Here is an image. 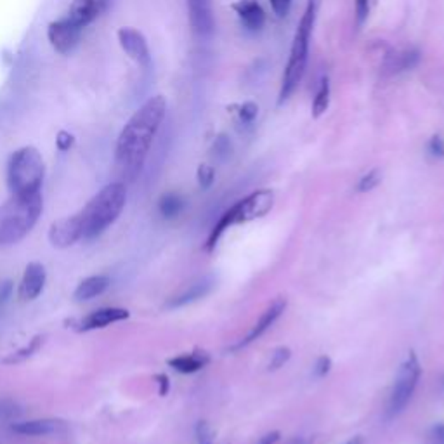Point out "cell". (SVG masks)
Masks as SVG:
<instances>
[{
	"mask_svg": "<svg viewBox=\"0 0 444 444\" xmlns=\"http://www.w3.org/2000/svg\"><path fill=\"white\" fill-rule=\"evenodd\" d=\"M290 358L291 351L288 349V347H278V349H274L273 354H271L269 363H267V370L269 371L279 370V368H283L288 361H290Z\"/></svg>",
	"mask_w": 444,
	"mask_h": 444,
	"instance_id": "obj_27",
	"label": "cell"
},
{
	"mask_svg": "<svg viewBox=\"0 0 444 444\" xmlns=\"http://www.w3.org/2000/svg\"><path fill=\"white\" fill-rule=\"evenodd\" d=\"M82 31V28L75 25L70 18L63 16V18L49 23V26H47V40H49L51 47L56 53L66 56L78 46Z\"/></svg>",
	"mask_w": 444,
	"mask_h": 444,
	"instance_id": "obj_8",
	"label": "cell"
},
{
	"mask_svg": "<svg viewBox=\"0 0 444 444\" xmlns=\"http://www.w3.org/2000/svg\"><path fill=\"white\" fill-rule=\"evenodd\" d=\"M184 207H186V200L179 193H165L158 200V212L167 221L177 219L184 212Z\"/></svg>",
	"mask_w": 444,
	"mask_h": 444,
	"instance_id": "obj_22",
	"label": "cell"
},
{
	"mask_svg": "<svg viewBox=\"0 0 444 444\" xmlns=\"http://www.w3.org/2000/svg\"><path fill=\"white\" fill-rule=\"evenodd\" d=\"M196 177H198V184L202 190H209L215 181L214 167L209 165V163H202V165L198 167V174H196Z\"/></svg>",
	"mask_w": 444,
	"mask_h": 444,
	"instance_id": "obj_30",
	"label": "cell"
},
{
	"mask_svg": "<svg viewBox=\"0 0 444 444\" xmlns=\"http://www.w3.org/2000/svg\"><path fill=\"white\" fill-rule=\"evenodd\" d=\"M195 438L198 444H214V430H212L210 423L200 420L195 427Z\"/></svg>",
	"mask_w": 444,
	"mask_h": 444,
	"instance_id": "obj_29",
	"label": "cell"
},
{
	"mask_svg": "<svg viewBox=\"0 0 444 444\" xmlns=\"http://www.w3.org/2000/svg\"><path fill=\"white\" fill-rule=\"evenodd\" d=\"M274 202V195L271 190H259L245 196L243 200H239L236 205L231 207L229 210H226L221 215L217 224L214 226L212 233L209 236V242H207V250H214L215 245L219 243V239L222 238V234L229 229L234 224L249 222L254 219L262 217L267 212L271 210Z\"/></svg>",
	"mask_w": 444,
	"mask_h": 444,
	"instance_id": "obj_6",
	"label": "cell"
},
{
	"mask_svg": "<svg viewBox=\"0 0 444 444\" xmlns=\"http://www.w3.org/2000/svg\"><path fill=\"white\" fill-rule=\"evenodd\" d=\"M47 273L46 267L40 262H30L26 266L25 273H23L21 283H19V299L25 302L35 301L40 294H42L43 286H46Z\"/></svg>",
	"mask_w": 444,
	"mask_h": 444,
	"instance_id": "obj_14",
	"label": "cell"
},
{
	"mask_svg": "<svg viewBox=\"0 0 444 444\" xmlns=\"http://www.w3.org/2000/svg\"><path fill=\"white\" fill-rule=\"evenodd\" d=\"M319 4H321V0H307L306 11H304L297 30H295L290 56H288L285 73H283L282 78V89H279L278 99L279 105H283L294 94L299 83H301L304 73H306L307 58H309V40L311 33H313L316 18H318Z\"/></svg>",
	"mask_w": 444,
	"mask_h": 444,
	"instance_id": "obj_3",
	"label": "cell"
},
{
	"mask_svg": "<svg viewBox=\"0 0 444 444\" xmlns=\"http://www.w3.org/2000/svg\"><path fill=\"white\" fill-rule=\"evenodd\" d=\"M108 286H110V278L108 276H91V278H86L83 282L78 283L73 299L77 302L91 301V299L101 295Z\"/></svg>",
	"mask_w": 444,
	"mask_h": 444,
	"instance_id": "obj_21",
	"label": "cell"
},
{
	"mask_svg": "<svg viewBox=\"0 0 444 444\" xmlns=\"http://www.w3.org/2000/svg\"><path fill=\"white\" fill-rule=\"evenodd\" d=\"M330 106V80L323 77L313 99V117L319 118Z\"/></svg>",
	"mask_w": 444,
	"mask_h": 444,
	"instance_id": "obj_23",
	"label": "cell"
},
{
	"mask_svg": "<svg viewBox=\"0 0 444 444\" xmlns=\"http://www.w3.org/2000/svg\"><path fill=\"white\" fill-rule=\"evenodd\" d=\"M212 153H214V157L219 162H227L231 158V155H233V144H231L229 138L226 134H219L215 138L214 146H212Z\"/></svg>",
	"mask_w": 444,
	"mask_h": 444,
	"instance_id": "obj_25",
	"label": "cell"
},
{
	"mask_svg": "<svg viewBox=\"0 0 444 444\" xmlns=\"http://www.w3.org/2000/svg\"><path fill=\"white\" fill-rule=\"evenodd\" d=\"M420 377H422V366H420L418 358L415 354H410L401 368H399L394 387L391 391L386 410L387 418L399 417L406 410V406L413 399L415 391H417Z\"/></svg>",
	"mask_w": 444,
	"mask_h": 444,
	"instance_id": "obj_7",
	"label": "cell"
},
{
	"mask_svg": "<svg viewBox=\"0 0 444 444\" xmlns=\"http://www.w3.org/2000/svg\"><path fill=\"white\" fill-rule=\"evenodd\" d=\"M75 144V135L70 134L68 130H59L58 135H56V146H58L59 151H68L71 150Z\"/></svg>",
	"mask_w": 444,
	"mask_h": 444,
	"instance_id": "obj_35",
	"label": "cell"
},
{
	"mask_svg": "<svg viewBox=\"0 0 444 444\" xmlns=\"http://www.w3.org/2000/svg\"><path fill=\"white\" fill-rule=\"evenodd\" d=\"M370 2L371 0H356V25H358V28L365 25V21L368 19V14H370Z\"/></svg>",
	"mask_w": 444,
	"mask_h": 444,
	"instance_id": "obj_32",
	"label": "cell"
},
{
	"mask_svg": "<svg viewBox=\"0 0 444 444\" xmlns=\"http://www.w3.org/2000/svg\"><path fill=\"white\" fill-rule=\"evenodd\" d=\"M46 163L42 153L35 146H23L11 155L7 163V186L11 195L26 196L40 193Z\"/></svg>",
	"mask_w": 444,
	"mask_h": 444,
	"instance_id": "obj_5",
	"label": "cell"
},
{
	"mask_svg": "<svg viewBox=\"0 0 444 444\" xmlns=\"http://www.w3.org/2000/svg\"><path fill=\"white\" fill-rule=\"evenodd\" d=\"M117 38L122 51L125 53L127 58L130 61H134L135 65L146 68L151 66V53L150 46H148V40L138 28L132 26H122L118 28Z\"/></svg>",
	"mask_w": 444,
	"mask_h": 444,
	"instance_id": "obj_9",
	"label": "cell"
},
{
	"mask_svg": "<svg viewBox=\"0 0 444 444\" xmlns=\"http://www.w3.org/2000/svg\"><path fill=\"white\" fill-rule=\"evenodd\" d=\"M346 444H365V439H363L361 435H356V438L349 439V441H347Z\"/></svg>",
	"mask_w": 444,
	"mask_h": 444,
	"instance_id": "obj_40",
	"label": "cell"
},
{
	"mask_svg": "<svg viewBox=\"0 0 444 444\" xmlns=\"http://www.w3.org/2000/svg\"><path fill=\"white\" fill-rule=\"evenodd\" d=\"M380 181H382V174H380L378 169H373L370 172H366L358 182V191L359 193H368V191L375 190L378 186Z\"/></svg>",
	"mask_w": 444,
	"mask_h": 444,
	"instance_id": "obj_28",
	"label": "cell"
},
{
	"mask_svg": "<svg viewBox=\"0 0 444 444\" xmlns=\"http://www.w3.org/2000/svg\"><path fill=\"white\" fill-rule=\"evenodd\" d=\"M427 151H429L432 158L435 160L444 158V138H441V135H434L429 141V144H427Z\"/></svg>",
	"mask_w": 444,
	"mask_h": 444,
	"instance_id": "obj_33",
	"label": "cell"
},
{
	"mask_svg": "<svg viewBox=\"0 0 444 444\" xmlns=\"http://www.w3.org/2000/svg\"><path fill=\"white\" fill-rule=\"evenodd\" d=\"M285 309H286V301H285V299H276V301L271 304V306L267 307V309L261 314L259 321L250 328V331H249V334H247V337L242 339V342L236 344L234 349H239V347L250 346L252 342H255V340H257V339H261L262 335L266 334V331L269 330V328L273 326L276 321H278L279 316L285 313Z\"/></svg>",
	"mask_w": 444,
	"mask_h": 444,
	"instance_id": "obj_13",
	"label": "cell"
},
{
	"mask_svg": "<svg viewBox=\"0 0 444 444\" xmlns=\"http://www.w3.org/2000/svg\"><path fill=\"white\" fill-rule=\"evenodd\" d=\"M110 0H73L68 7L66 18H70L75 25L86 30L108 9Z\"/></svg>",
	"mask_w": 444,
	"mask_h": 444,
	"instance_id": "obj_11",
	"label": "cell"
},
{
	"mask_svg": "<svg viewBox=\"0 0 444 444\" xmlns=\"http://www.w3.org/2000/svg\"><path fill=\"white\" fill-rule=\"evenodd\" d=\"M429 444H444V423H438L429 430Z\"/></svg>",
	"mask_w": 444,
	"mask_h": 444,
	"instance_id": "obj_37",
	"label": "cell"
},
{
	"mask_svg": "<svg viewBox=\"0 0 444 444\" xmlns=\"http://www.w3.org/2000/svg\"><path fill=\"white\" fill-rule=\"evenodd\" d=\"M187 16L195 35L210 37L215 28L212 0H187Z\"/></svg>",
	"mask_w": 444,
	"mask_h": 444,
	"instance_id": "obj_10",
	"label": "cell"
},
{
	"mask_svg": "<svg viewBox=\"0 0 444 444\" xmlns=\"http://www.w3.org/2000/svg\"><path fill=\"white\" fill-rule=\"evenodd\" d=\"M49 239L56 249H68V247L80 242L82 239V227H80L77 214L71 215V217L56 221L51 226Z\"/></svg>",
	"mask_w": 444,
	"mask_h": 444,
	"instance_id": "obj_12",
	"label": "cell"
},
{
	"mask_svg": "<svg viewBox=\"0 0 444 444\" xmlns=\"http://www.w3.org/2000/svg\"><path fill=\"white\" fill-rule=\"evenodd\" d=\"M279 441V432H267L266 435H262L261 439H259L257 444H278Z\"/></svg>",
	"mask_w": 444,
	"mask_h": 444,
	"instance_id": "obj_39",
	"label": "cell"
},
{
	"mask_svg": "<svg viewBox=\"0 0 444 444\" xmlns=\"http://www.w3.org/2000/svg\"><path fill=\"white\" fill-rule=\"evenodd\" d=\"M42 209V193L11 195L9 202L0 207V247L16 245L21 242L33 229Z\"/></svg>",
	"mask_w": 444,
	"mask_h": 444,
	"instance_id": "obj_4",
	"label": "cell"
},
{
	"mask_svg": "<svg viewBox=\"0 0 444 444\" xmlns=\"http://www.w3.org/2000/svg\"><path fill=\"white\" fill-rule=\"evenodd\" d=\"M11 429L21 435H54L66 430V423L54 418L30 420V422H14Z\"/></svg>",
	"mask_w": 444,
	"mask_h": 444,
	"instance_id": "obj_18",
	"label": "cell"
},
{
	"mask_svg": "<svg viewBox=\"0 0 444 444\" xmlns=\"http://www.w3.org/2000/svg\"><path fill=\"white\" fill-rule=\"evenodd\" d=\"M127 202V187L123 182H111L103 187L91 202L78 212L82 239H92L103 234L122 214Z\"/></svg>",
	"mask_w": 444,
	"mask_h": 444,
	"instance_id": "obj_2",
	"label": "cell"
},
{
	"mask_svg": "<svg viewBox=\"0 0 444 444\" xmlns=\"http://www.w3.org/2000/svg\"><path fill=\"white\" fill-rule=\"evenodd\" d=\"M214 286H215L214 278H210V276L209 278H202L200 282L187 286L186 290L181 291L179 295L172 297L170 301L167 302V307H169V309H179V307H186L190 306V304L202 301V299H205L207 295L212 294Z\"/></svg>",
	"mask_w": 444,
	"mask_h": 444,
	"instance_id": "obj_17",
	"label": "cell"
},
{
	"mask_svg": "<svg viewBox=\"0 0 444 444\" xmlns=\"http://www.w3.org/2000/svg\"><path fill=\"white\" fill-rule=\"evenodd\" d=\"M271 7H273L274 14L278 18H285L291 9V0H269Z\"/></svg>",
	"mask_w": 444,
	"mask_h": 444,
	"instance_id": "obj_36",
	"label": "cell"
},
{
	"mask_svg": "<svg viewBox=\"0 0 444 444\" xmlns=\"http://www.w3.org/2000/svg\"><path fill=\"white\" fill-rule=\"evenodd\" d=\"M157 382H158V387H160V396H167V392H169L170 389V382H169V377L163 373L157 375Z\"/></svg>",
	"mask_w": 444,
	"mask_h": 444,
	"instance_id": "obj_38",
	"label": "cell"
},
{
	"mask_svg": "<svg viewBox=\"0 0 444 444\" xmlns=\"http://www.w3.org/2000/svg\"><path fill=\"white\" fill-rule=\"evenodd\" d=\"M330 368H331V359L328 358V356H319V358L316 359L314 366H313V375L316 378L326 377L328 371H330Z\"/></svg>",
	"mask_w": 444,
	"mask_h": 444,
	"instance_id": "obj_34",
	"label": "cell"
},
{
	"mask_svg": "<svg viewBox=\"0 0 444 444\" xmlns=\"http://www.w3.org/2000/svg\"><path fill=\"white\" fill-rule=\"evenodd\" d=\"M21 413V406L14 399H0V422H16Z\"/></svg>",
	"mask_w": 444,
	"mask_h": 444,
	"instance_id": "obj_26",
	"label": "cell"
},
{
	"mask_svg": "<svg viewBox=\"0 0 444 444\" xmlns=\"http://www.w3.org/2000/svg\"><path fill=\"white\" fill-rule=\"evenodd\" d=\"M165 115L167 99L163 95H153L134 111L120 132L115 148V162L120 174L129 181H134L143 170Z\"/></svg>",
	"mask_w": 444,
	"mask_h": 444,
	"instance_id": "obj_1",
	"label": "cell"
},
{
	"mask_svg": "<svg viewBox=\"0 0 444 444\" xmlns=\"http://www.w3.org/2000/svg\"><path fill=\"white\" fill-rule=\"evenodd\" d=\"M129 318V311L122 309V307H101V309L94 311V313L87 314L82 321L78 323L80 331H91V330H99V328H105L108 325H113V323L123 321V319Z\"/></svg>",
	"mask_w": 444,
	"mask_h": 444,
	"instance_id": "obj_15",
	"label": "cell"
},
{
	"mask_svg": "<svg viewBox=\"0 0 444 444\" xmlns=\"http://www.w3.org/2000/svg\"><path fill=\"white\" fill-rule=\"evenodd\" d=\"M239 23L249 31H261L266 25V13L257 0H238L233 4Z\"/></svg>",
	"mask_w": 444,
	"mask_h": 444,
	"instance_id": "obj_16",
	"label": "cell"
},
{
	"mask_svg": "<svg viewBox=\"0 0 444 444\" xmlns=\"http://www.w3.org/2000/svg\"><path fill=\"white\" fill-rule=\"evenodd\" d=\"M288 444H307L306 441H304V439H301V438H297V439H291L290 443Z\"/></svg>",
	"mask_w": 444,
	"mask_h": 444,
	"instance_id": "obj_41",
	"label": "cell"
},
{
	"mask_svg": "<svg viewBox=\"0 0 444 444\" xmlns=\"http://www.w3.org/2000/svg\"><path fill=\"white\" fill-rule=\"evenodd\" d=\"M42 344H43V337L42 335H37V337L31 339L30 342L23 347V349L16 351V353L7 356V358H4L2 363H6V365H18V363L26 361L28 358H31V356L37 353L40 347H42Z\"/></svg>",
	"mask_w": 444,
	"mask_h": 444,
	"instance_id": "obj_24",
	"label": "cell"
},
{
	"mask_svg": "<svg viewBox=\"0 0 444 444\" xmlns=\"http://www.w3.org/2000/svg\"><path fill=\"white\" fill-rule=\"evenodd\" d=\"M418 61H420V51L415 49V47L396 51V53L387 56L386 70L389 71V73H401V71L411 70V68L417 66Z\"/></svg>",
	"mask_w": 444,
	"mask_h": 444,
	"instance_id": "obj_19",
	"label": "cell"
},
{
	"mask_svg": "<svg viewBox=\"0 0 444 444\" xmlns=\"http://www.w3.org/2000/svg\"><path fill=\"white\" fill-rule=\"evenodd\" d=\"M210 358L209 354L203 353V351H196V353H191V354H182V356H177V358H172L169 359V365L174 368L175 371H179V373H196V371H200L202 368H205L207 365H209Z\"/></svg>",
	"mask_w": 444,
	"mask_h": 444,
	"instance_id": "obj_20",
	"label": "cell"
},
{
	"mask_svg": "<svg viewBox=\"0 0 444 444\" xmlns=\"http://www.w3.org/2000/svg\"><path fill=\"white\" fill-rule=\"evenodd\" d=\"M238 115H239V122L245 123V125H252L259 115V106L252 101L243 103V105L239 106Z\"/></svg>",
	"mask_w": 444,
	"mask_h": 444,
	"instance_id": "obj_31",
	"label": "cell"
},
{
	"mask_svg": "<svg viewBox=\"0 0 444 444\" xmlns=\"http://www.w3.org/2000/svg\"><path fill=\"white\" fill-rule=\"evenodd\" d=\"M441 383H443V387H444V375H443V380H441Z\"/></svg>",
	"mask_w": 444,
	"mask_h": 444,
	"instance_id": "obj_42",
	"label": "cell"
}]
</instances>
